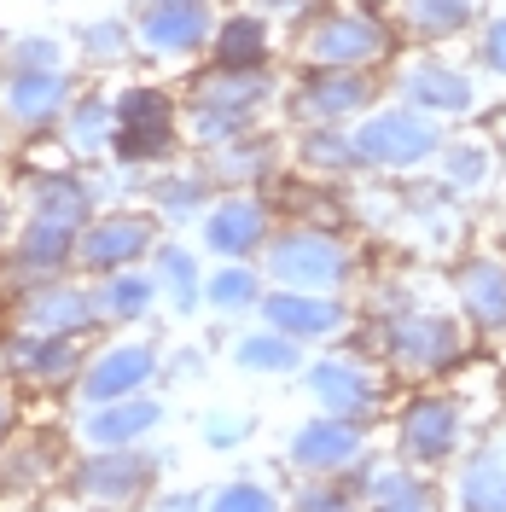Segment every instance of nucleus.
I'll use <instances>...</instances> for the list:
<instances>
[{
  "instance_id": "3",
  "label": "nucleus",
  "mask_w": 506,
  "mask_h": 512,
  "mask_svg": "<svg viewBox=\"0 0 506 512\" xmlns=\"http://www.w3.org/2000/svg\"><path fill=\"white\" fill-rule=\"evenodd\" d=\"M262 274L268 286H291V291H332V297H361L367 274H373V256L367 239L349 233L344 222H280L274 239L262 245Z\"/></svg>"
},
{
  "instance_id": "30",
  "label": "nucleus",
  "mask_w": 506,
  "mask_h": 512,
  "mask_svg": "<svg viewBox=\"0 0 506 512\" xmlns=\"http://www.w3.org/2000/svg\"><path fill=\"white\" fill-rule=\"evenodd\" d=\"M24 216L88 227L99 216V187L88 175H76V169H41V175L24 181Z\"/></svg>"
},
{
  "instance_id": "31",
  "label": "nucleus",
  "mask_w": 506,
  "mask_h": 512,
  "mask_svg": "<svg viewBox=\"0 0 506 512\" xmlns=\"http://www.w3.org/2000/svg\"><path fill=\"white\" fill-rule=\"evenodd\" d=\"M146 268L158 274V291H163V303H169V315L175 320H192L198 309H204V274H210V268L198 262V245L163 233L158 251L146 256Z\"/></svg>"
},
{
  "instance_id": "40",
  "label": "nucleus",
  "mask_w": 506,
  "mask_h": 512,
  "mask_svg": "<svg viewBox=\"0 0 506 512\" xmlns=\"http://www.w3.org/2000/svg\"><path fill=\"white\" fill-rule=\"evenodd\" d=\"M466 59L483 76V88L495 94V105H506V0H489L483 24L466 35Z\"/></svg>"
},
{
  "instance_id": "54",
  "label": "nucleus",
  "mask_w": 506,
  "mask_h": 512,
  "mask_svg": "<svg viewBox=\"0 0 506 512\" xmlns=\"http://www.w3.org/2000/svg\"><path fill=\"white\" fill-rule=\"evenodd\" d=\"M367 6H390V0H367Z\"/></svg>"
},
{
  "instance_id": "16",
  "label": "nucleus",
  "mask_w": 506,
  "mask_h": 512,
  "mask_svg": "<svg viewBox=\"0 0 506 512\" xmlns=\"http://www.w3.org/2000/svg\"><path fill=\"white\" fill-rule=\"evenodd\" d=\"M256 320L280 326L285 338H297L303 350H332V344H349V338L361 332V303H355V297H332V291L268 286Z\"/></svg>"
},
{
  "instance_id": "42",
  "label": "nucleus",
  "mask_w": 506,
  "mask_h": 512,
  "mask_svg": "<svg viewBox=\"0 0 506 512\" xmlns=\"http://www.w3.org/2000/svg\"><path fill=\"white\" fill-rule=\"evenodd\" d=\"M53 478V448L47 443H0V483H12V489H41V483Z\"/></svg>"
},
{
  "instance_id": "25",
  "label": "nucleus",
  "mask_w": 506,
  "mask_h": 512,
  "mask_svg": "<svg viewBox=\"0 0 506 512\" xmlns=\"http://www.w3.org/2000/svg\"><path fill=\"white\" fill-rule=\"evenodd\" d=\"M384 12L402 35V47H466L489 0H390Z\"/></svg>"
},
{
  "instance_id": "12",
  "label": "nucleus",
  "mask_w": 506,
  "mask_h": 512,
  "mask_svg": "<svg viewBox=\"0 0 506 512\" xmlns=\"http://www.w3.org/2000/svg\"><path fill=\"white\" fill-rule=\"evenodd\" d=\"M373 448H379V425L315 414V408H309V414L280 437V460H285L291 478H338V472H355Z\"/></svg>"
},
{
  "instance_id": "36",
  "label": "nucleus",
  "mask_w": 506,
  "mask_h": 512,
  "mask_svg": "<svg viewBox=\"0 0 506 512\" xmlns=\"http://www.w3.org/2000/svg\"><path fill=\"white\" fill-rule=\"evenodd\" d=\"M59 128H64V146H70V158H111V134H117V99H105V94H76Z\"/></svg>"
},
{
  "instance_id": "20",
  "label": "nucleus",
  "mask_w": 506,
  "mask_h": 512,
  "mask_svg": "<svg viewBox=\"0 0 506 512\" xmlns=\"http://www.w3.org/2000/svg\"><path fill=\"white\" fill-rule=\"evenodd\" d=\"M163 222L152 210H99L94 222L76 233V274H117V268H140L158 251Z\"/></svg>"
},
{
  "instance_id": "17",
  "label": "nucleus",
  "mask_w": 506,
  "mask_h": 512,
  "mask_svg": "<svg viewBox=\"0 0 506 512\" xmlns=\"http://www.w3.org/2000/svg\"><path fill=\"white\" fill-rule=\"evenodd\" d=\"M163 379V344L158 338H111V344H94L82 373H76V402L94 408V402H123V396H140V390H158Z\"/></svg>"
},
{
  "instance_id": "29",
  "label": "nucleus",
  "mask_w": 506,
  "mask_h": 512,
  "mask_svg": "<svg viewBox=\"0 0 506 512\" xmlns=\"http://www.w3.org/2000/svg\"><path fill=\"white\" fill-rule=\"evenodd\" d=\"M303 361H309V350H303L297 338H285L280 326H268V320L239 326V332L227 338V367H233L239 379H297Z\"/></svg>"
},
{
  "instance_id": "41",
  "label": "nucleus",
  "mask_w": 506,
  "mask_h": 512,
  "mask_svg": "<svg viewBox=\"0 0 506 512\" xmlns=\"http://www.w3.org/2000/svg\"><path fill=\"white\" fill-rule=\"evenodd\" d=\"M285 507L291 512H361V483H355V472H338V478H291Z\"/></svg>"
},
{
  "instance_id": "1",
  "label": "nucleus",
  "mask_w": 506,
  "mask_h": 512,
  "mask_svg": "<svg viewBox=\"0 0 506 512\" xmlns=\"http://www.w3.org/2000/svg\"><path fill=\"white\" fill-rule=\"evenodd\" d=\"M355 303H361L355 338L384 361L396 390L448 379L454 367H466L483 350L466 315H460V303H454V291H448V268L396 256L390 268L367 274Z\"/></svg>"
},
{
  "instance_id": "5",
  "label": "nucleus",
  "mask_w": 506,
  "mask_h": 512,
  "mask_svg": "<svg viewBox=\"0 0 506 512\" xmlns=\"http://www.w3.org/2000/svg\"><path fill=\"white\" fill-rule=\"evenodd\" d=\"M384 94L408 99V105H419L425 117H437L448 128L483 123L495 111V94L483 88L466 47H402L384 70Z\"/></svg>"
},
{
  "instance_id": "11",
  "label": "nucleus",
  "mask_w": 506,
  "mask_h": 512,
  "mask_svg": "<svg viewBox=\"0 0 506 512\" xmlns=\"http://www.w3.org/2000/svg\"><path fill=\"white\" fill-rule=\"evenodd\" d=\"M158 483H163V466H158V454H146V443L140 448H82L76 466H70V495L105 512L152 507Z\"/></svg>"
},
{
  "instance_id": "52",
  "label": "nucleus",
  "mask_w": 506,
  "mask_h": 512,
  "mask_svg": "<svg viewBox=\"0 0 506 512\" xmlns=\"http://www.w3.org/2000/svg\"><path fill=\"white\" fill-rule=\"evenodd\" d=\"M489 227L501 233V245H506V198H501V204H495V210H489Z\"/></svg>"
},
{
  "instance_id": "10",
  "label": "nucleus",
  "mask_w": 506,
  "mask_h": 512,
  "mask_svg": "<svg viewBox=\"0 0 506 512\" xmlns=\"http://www.w3.org/2000/svg\"><path fill=\"white\" fill-rule=\"evenodd\" d=\"M448 291H454L466 326L477 332V344L489 355H506V245L489 222L448 262Z\"/></svg>"
},
{
  "instance_id": "4",
  "label": "nucleus",
  "mask_w": 506,
  "mask_h": 512,
  "mask_svg": "<svg viewBox=\"0 0 506 512\" xmlns=\"http://www.w3.org/2000/svg\"><path fill=\"white\" fill-rule=\"evenodd\" d=\"M373 192H379V239H390L396 256H408V262L448 268L454 256L472 245L477 227H483L472 204H460L431 175H419V181H379Z\"/></svg>"
},
{
  "instance_id": "8",
  "label": "nucleus",
  "mask_w": 506,
  "mask_h": 512,
  "mask_svg": "<svg viewBox=\"0 0 506 512\" xmlns=\"http://www.w3.org/2000/svg\"><path fill=\"white\" fill-rule=\"evenodd\" d=\"M349 140H355V158H361L367 181H419V175H431V163L443 152L448 123L425 117L408 99L384 94L367 117L349 123Z\"/></svg>"
},
{
  "instance_id": "33",
  "label": "nucleus",
  "mask_w": 506,
  "mask_h": 512,
  "mask_svg": "<svg viewBox=\"0 0 506 512\" xmlns=\"http://www.w3.org/2000/svg\"><path fill=\"white\" fill-rule=\"evenodd\" d=\"M210 59L227 64V70H268V59H274V24L262 12H251V6L227 12L222 24H216Z\"/></svg>"
},
{
  "instance_id": "53",
  "label": "nucleus",
  "mask_w": 506,
  "mask_h": 512,
  "mask_svg": "<svg viewBox=\"0 0 506 512\" xmlns=\"http://www.w3.org/2000/svg\"><path fill=\"white\" fill-rule=\"evenodd\" d=\"M53 512H105V507H88V501H76V495H70V501H64V507H53Z\"/></svg>"
},
{
  "instance_id": "43",
  "label": "nucleus",
  "mask_w": 506,
  "mask_h": 512,
  "mask_svg": "<svg viewBox=\"0 0 506 512\" xmlns=\"http://www.w3.org/2000/svg\"><path fill=\"white\" fill-rule=\"evenodd\" d=\"M256 431V419L245 408H210V414L198 419V443L210 448V454H233V448H245Z\"/></svg>"
},
{
  "instance_id": "19",
  "label": "nucleus",
  "mask_w": 506,
  "mask_h": 512,
  "mask_svg": "<svg viewBox=\"0 0 506 512\" xmlns=\"http://www.w3.org/2000/svg\"><path fill=\"white\" fill-rule=\"evenodd\" d=\"M274 227V204L256 187H222L198 216V251H210L216 262H256Z\"/></svg>"
},
{
  "instance_id": "23",
  "label": "nucleus",
  "mask_w": 506,
  "mask_h": 512,
  "mask_svg": "<svg viewBox=\"0 0 506 512\" xmlns=\"http://www.w3.org/2000/svg\"><path fill=\"white\" fill-rule=\"evenodd\" d=\"M88 361V338H64V332H24L12 326L0 338V373L12 384H30V390H59L76 384Z\"/></svg>"
},
{
  "instance_id": "28",
  "label": "nucleus",
  "mask_w": 506,
  "mask_h": 512,
  "mask_svg": "<svg viewBox=\"0 0 506 512\" xmlns=\"http://www.w3.org/2000/svg\"><path fill=\"white\" fill-rule=\"evenodd\" d=\"M163 425V396L140 390L123 402H94L76 414V448H140Z\"/></svg>"
},
{
  "instance_id": "18",
  "label": "nucleus",
  "mask_w": 506,
  "mask_h": 512,
  "mask_svg": "<svg viewBox=\"0 0 506 512\" xmlns=\"http://www.w3.org/2000/svg\"><path fill=\"white\" fill-rule=\"evenodd\" d=\"M384 99V70H303V82H291L285 111L297 128L338 123L349 128Z\"/></svg>"
},
{
  "instance_id": "7",
  "label": "nucleus",
  "mask_w": 506,
  "mask_h": 512,
  "mask_svg": "<svg viewBox=\"0 0 506 512\" xmlns=\"http://www.w3.org/2000/svg\"><path fill=\"white\" fill-rule=\"evenodd\" d=\"M396 53H402V35L390 12L367 0L320 6L309 24H297V41H291V59L303 70H390Z\"/></svg>"
},
{
  "instance_id": "21",
  "label": "nucleus",
  "mask_w": 506,
  "mask_h": 512,
  "mask_svg": "<svg viewBox=\"0 0 506 512\" xmlns=\"http://www.w3.org/2000/svg\"><path fill=\"white\" fill-rule=\"evenodd\" d=\"M443 512H506V419H495L443 478Z\"/></svg>"
},
{
  "instance_id": "39",
  "label": "nucleus",
  "mask_w": 506,
  "mask_h": 512,
  "mask_svg": "<svg viewBox=\"0 0 506 512\" xmlns=\"http://www.w3.org/2000/svg\"><path fill=\"white\" fill-rule=\"evenodd\" d=\"M198 512H291L285 489L268 483L262 472H233V478L198 489Z\"/></svg>"
},
{
  "instance_id": "9",
  "label": "nucleus",
  "mask_w": 506,
  "mask_h": 512,
  "mask_svg": "<svg viewBox=\"0 0 506 512\" xmlns=\"http://www.w3.org/2000/svg\"><path fill=\"white\" fill-rule=\"evenodd\" d=\"M280 94L274 70H227L210 64L198 82H192L187 105H181V128H187L192 146H227L239 134H256V117L268 111V99Z\"/></svg>"
},
{
  "instance_id": "15",
  "label": "nucleus",
  "mask_w": 506,
  "mask_h": 512,
  "mask_svg": "<svg viewBox=\"0 0 506 512\" xmlns=\"http://www.w3.org/2000/svg\"><path fill=\"white\" fill-rule=\"evenodd\" d=\"M12 326L24 332H64V338H94L105 332L99 320L94 280L82 274H47V280H24L12 286Z\"/></svg>"
},
{
  "instance_id": "48",
  "label": "nucleus",
  "mask_w": 506,
  "mask_h": 512,
  "mask_svg": "<svg viewBox=\"0 0 506 512\" xmlns=\"http://www.w3.org/2000/svg\"><path fill=\"white\" fill-rule=\"evenodd\" d=\"M12 425H18V402H12V379L0 373V443L12 437Z\"/></svg>"
},
{
  "instance_id": "2",
  "label": "nucleus",
  "mask_w": 506,
  "mask_h": 512,
  "mask_svg": "<svg viewBox=\"0 0 506 512\" xmlns=\"http://www.w3.org/2000/svg\"><path fill=\"white\" fill-rule=\"evenodd\" d=\"M495 419H506V367L489 350H477L448 379L413 384L396 396L384 419V448L419 478L437 483Z\"/></svg>"
},
{
  "instance_id": "27",
  "label": "nucleus",
  "mask_w": 506,
  "mask_h": 512,
  "mask_svg": "<svg viewBox=\"0 0 506 512\" xmlns=\"http://www.w3.org/2000/svg\"><path fill=\"white\" fill-rule=\"evenodd\" d=\"M76 233L82 227L64 222H41V216H24L6 239V280L24 286V280H47V274H76Z\"/></svg>"
},
{
  "instance_id": "45",
  "label": "nucleus",
  "mask_w": 506,
  "mask_h": 512,
  "mask_svg": "<svg viewBox=\"0 0 506 512\" xmlns=\"http://www.w3.org/2000/svg\"><path fill=\"white\" fill-rule=\"evenodd\" d=\"M82 47H88V59H128V53H134V24H117V18H111V24H88V30H82Z\"/></svg>"
},
{
  "instance_id": "24",
  "label": "nucleus",
  "mask_w": 506,
  "mask_h": 512,
  "mask_svg": "<svg viewBox=\"0 0 506 512\" xmlns=\"http://www.w3.org/2000/svg\"><path fill=\"white\" fill-rule=\"evenodd\" d=\"M70 99H76L70 70H6L0 76V117L12 128H24V134L59 128Z\"/></svg>"
},
{
  "instance_id": "34",
  "label": "nucleus",
  "mask_w": 506,
  "mask_h": 512,
  "mask_svg": "<svg viewBox=\"0 0 506 512\" xmlns=\"http://www.w3.org/2000/svg\"><path fill=\"white\" fill-rule=\"evenodd\" d=\"M262 297H268V274H262V262H216V268L204 274V309L222 315V320L256 315Z\"/></svg>"
},
{
  "instance_id": "26",
  "label": "nucleus",
  "mask_w": 506,
  "mask_h": 512,
  "mask_svg": "<svg viewBox=\"0 0 506 512\" xmlns=\"http://www.w3.org/2000/svg\"><path fill=\"white\" fill-rule=\"evenodd\" d=\"M355 483H361V512H443L437 483L402 466L384 443L355 466Z\"/></svg>"
},
{
  "instance_id": "35",
  "label": "nucleus",
  "mask_w": 506,
  "mask_h": 512,
  "mask_svg": "<svg viewBox=\"0 0 506 512\" xmlns=\"http://www.w3.org/2000/svg\"><path fill=\"white\" fill-rule=\"evenodd\" d=\"M216 181L204 175V163L198 169H175V175H158L152 187H146V210L158 216L163 227H187L198 222L204 210H210V198H216Z\"/></svg>"
},
{
  "instance_id": "37",
  "label": "nucleus",
  "mask_w": 506,
  "mask_h": 512,
  "mask_svg": "<svg viewBox=\"0 0 506 512\" xmlns=\"http://www.w3.org/2000/svg\"><path fill=\"white\" fill-rule=\"evenodd\" d=\"M297 163L320 175V181H355L361 175V158H355V140L349 128L320 123V128H297Z\"/></svg>"
},
{
  "instance_id": "38",
  "label": "nucleus",
  "mask_w": 506,
  "mask_h": 512,
  "mask_svg": "<svg viewBox=\"0 0 506 512\" xmlns=\"http://www.w3.org/2000/svg\"><path fill=\"white\" fill-rule=\"evenodd\" d=\"M204 175L216 187H256L262 175H274V146L256 140V134H239L227 146H210L204 152Z\"/></svg>"
},
{
  "instance_id": "46",
  "label": "nucleus",
  "mask_w": 506,
  "mask_h": 512,
  "mask_svg": "<svg viewBox=\"0 0 506 512\" xmlns=\"http://www.w3.org/2000/svg\"><path fill=\"white\" fill-rule=\"evenodd\" d=\"M251 12H262L268 24H309L326 0H245Z\"/></svg>"
},
{
  "instance_id": "13",
  "label": "nucleus",
  "mask_w": 506,
  "mask_h": 512,
  "mask_svg": "<svg viewBox=\"0 0 506 512\" xmlns=\"http://www.w3.org/2000/svg\"><path fill=\"white\" fill-rule=\"evenodd\" d=\"M431 181L448 187L460 204H472L477 216L501 204L506 198V152H501V140H495V128H489V117L448 128L443 152L431 163Z\"/></svg>"
},
{
  "instance_id": "22",
  "label": "nucleus",
  "mask_w": 506,
  "mask_h": 512,
  "mask_svg": "<svg viewBox=\"0 0 506 512\" xmlns=\"http://www.w3.org/2000/svg\"><path fill=\"white\" fill-rule=\"evenodd\" d=\"M216 12L210 6H192V0H146L134 12V47L146 59H163V64H187L198 53H210L216 41Z\"/></svg>"
},
{
  "instance_id": "55",
  "label": "nucleus",
  "mask_w": 506,
  "mask_h": 512,
  "mask_svg": "<svg viewBox=\"0 0 506 512\" xmlns=\"http://www.w3.org/2000/svg\"><path fill=\"white\" fill-rule=\"evenodd\" d=\"M192 6H210V0H192Z\"/></svg>"
},
{
  "instance_id": "51",
  "label": "nucleus",
  "mask_w": 506,
  "mask_h": 512,
  "mask_svg": "<svg viewBox=\"0 0 506 512\" xmlns=\"http://www.w3.org/2000/svg\"><path fill=\"white\" fill-rule=\"evenodd\" d=\"M489 128H495V140H501V152H506V105H495V111H489Z\"/></svg>"
},
{
  "instance_id": "47",
  "label": "nucleus",
  "mask_w": 506,
  "mask_h": 512,
  "mask_svg": "<svg viewBox=\"0 0 506 512\" xmlns=\"http://www.w3.org/2000/svg\"><path fill=\"white\" fill-rule=\"evenodd\" d=\"M204 367H210V355L204 350H181L175 361H163V379H169V373H175V379H198Z\"/></svg>"
},
{
  "instance_id": "32",
  "label": "nucleus",
  "mask_w": 506,
  "mask_h": 512,
  "mask_svg": "<svg viewBox=\"0 0 506 512\" xmlns=\"http://www.w3.org/2000/svg\"><path fill=\"white\" fill-rule=\"evenodd\" d=\"M94 297H99V320H105V326H140V320H152V309L163 303L158 274H152L146 262H140V268H117V274H99Z\"/></svg>"
},
{
  "instance_id": "50",
  "label": "nucleus",
  "mask_w": 506,
  "mask_h": 512,
  "mask_svg": "<svg viewBox=\"0 0 506 512\" xmlns=\"http://www.w3.org/2000/svg\"><path fill=\"white\" fill-rule=\"evenodd\" d=\"M6 239H12V198H0V251H6Z\"/></svg>"
},
{
  "instance_id": "6",
  "label": "nucleus",
  "mask_w": 506,
  "mask_h": 512,
  "mask_svg": "<svg viewBox=\"0 0 506 512\" xmlns=\"http://www.w3.org/2000/svg\"><path fill=\"white\" fill-rule=\"evenodd\" d=\"M297 390L315 414H338V419H361V425H384L396 408V379L384 373V361L361 338L332 344V350H309Z\"/></svg>"
},
{
  "instance_id": "44",
  "label": "nucleus",
  "mask_w": 506,
  "mask_h": 512,
  "mask_svg": "<svg viewBox=\"0 0 506 512\" xmlns=\"http://www.w3.org/2000/svg\"><path fill=\"white\" fill-rule=\"evenodd\" d=\"M6 70H64V47L53 35H24V41H12Z\"/></svg>"
},
{
  "instance_id": "14",
  "label": "nucleus",
  "mask_w": 506,
  "mask_h": 512,
  "mask_svg": "<svg viewBox=\"0 0 506 512\" xmlns=\"http://www.w3.org/2000/svg\"><path fill=\"white\" fill-rule=\"evenodd\" d=\"M181 105L163 88H128L117 94V134H111V158L123 169H152L181 152Z\"/></svg>"
},
{
  "instance_id": "56",
  "label": "nucleus",
  "mask_w": 506,
  "mask_h": 512,
  "mask_svg": "<svg viewBox=\"0 0 506 512\" xmlns=\"http://www.w3.org/2000/svg\"><path fill=\"white\" fill-rule=\"evenodd\" d=\"M0 76H6V64H0Z\"/></svg>"
},
{
  "instance_id": "49",
  "label": "nucleus",
  "mask_w": 506,
  "mask_h": 512,
  "mask_svg": "<svg viewBox=\"0 0 506 512\" xmlns=\"http://www.w3.org/2000/svg\"><path fill=\"white\" fill-rule=\"evenodd\" d=\"M140 512H198V489L192 495H163V501H152V507H140Z\"/></svg>"
}]
</instances>
